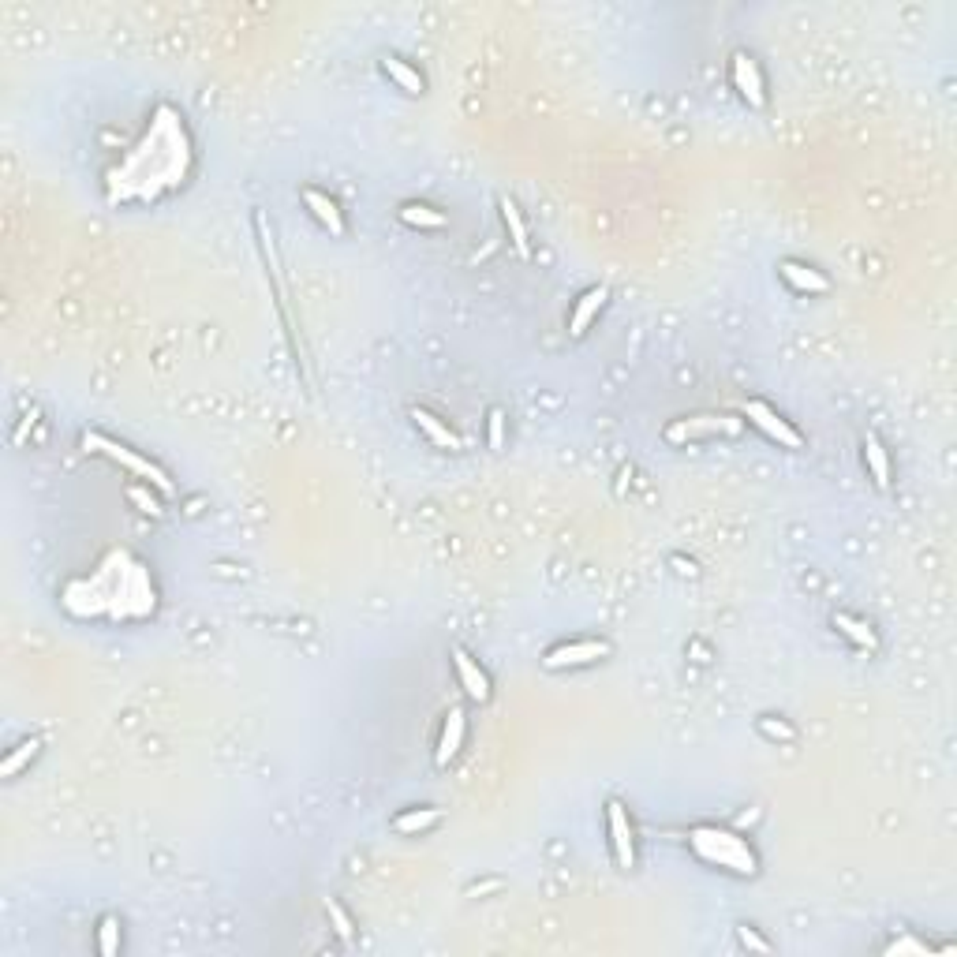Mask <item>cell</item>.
<instances>
[{"label":"cell","instance_id":"obj_1","mask_svg":"<svg viewBox=\"0 0 957 957\" xmlns=\"http://www.w3.org/2000/svg\"><path fill=\"white\" fill-rule=\"evenodd\" d=\"M195 165V146L184 116L172 105H158L150 128L124 158L109 169V202H158L187 184Z\"/></svg>","mask_w":957,"mask_h":957},{"label":"cell","instance_id":"obj_2","mask_svg":"<svg viewBox=\"0 0 957 957\" xmlns=\"http://www.w3.org/2000/svg\"><path fill=\"white\" fill-rule=\"evenodd\" d=\"M60 602L75 617H109V621H143L158 610V587L143 561L128 550H109L98 569L72 580Z\"/></svg>","mask_w":957,"mask_h":957},{"label":"cell","instance_id":"obj_3","mask_svg":"<svg viewBox=\"0 0 957 957\" xmlns=\"http://www.w3.org/2000/svg\"><path fill=\"white\" fill-rule=\"evenodd\" d=\"M688 849H692L703 864L718 868V872L741 875V879L759 875L756 845L729 827H718V823H696V827L688 830Z\"/></svg>","mask_w":957,"mask_h":957},{"label":"cell","instance_id":"obj_4","mask_svg":"<svg viewBox=\"0 0 957 957\" xmlns=\"http://www.w3.org/2000/svg\"><path fill=\"white\" fill-rule=\"evenodd\" d=\"M83 449H86V453H98V457H105V460H113V464H120L124 472H131L135 479H143V483L154 486L161 498H169V494H172L169 472L161 468L158 460L143 457L139 449L116 442V438H109V434H98V430H86V434H83Z\"/></svg>","mask_w":957,"mask_h":957},{"label":"cell","instance_id":"obj_5","mask_svg":"<svg viewBox=\"0 0 957 957\" xmlns=\"http://www.w3.org/2000/svg\"><path fill=\"white\" fill-rule=\"evenodd\" d=\"M741 430H744V419H737V415H681V419H673L670 427H666V442L692 445V442H700V438H718V434L737 438Z\"/></svg>","mask_w":957,"mask_h":957},{"label":"cell","instance_id":"obj_6","mask_svg":"<svg viewBox=\"0 0 957 957\" xmlns=\"http://www.w3.org/2000/svg\"><path fill=\"white\" fill-rule=\"evenodd\" d=\"M741 412H744V419H748L763 438H771L774 445H782V449H804V434H800V430L793 427L778 408H771L767 400H756V397L744 400Z\"/></svg>","mask_w":957,"mask_h":957},{"label":"cell","instance_id":"obj_7","mask_svg":"<svg viewBox=\"0 0 957 957\" xmlns=\"http://www.w3.org/2000/svg\"><path fill=\"white\" fill-rule=\"evenodd\" d=\"M729 83H733V90L741 94L744 105H752V109H767V75H763L759 60L752 57L748 49H737V53L729 57Z\"/></svg>","mask_w":957,"mask_h":957},{"label":"cell","instance_id":"obj_8","mask_svg":"<svg viewBox=\"0 0 957 957\" xmlns=\"http://www.w3.org/2000/svg\"><path fill=\"white\" fill-rule=\"evenodd\" d=\"M610 651H614V647H610V640H602V636L599 640H595V636H587V640H565L546 651L543 666L546 670H580V666L602 662Z\"/></svg>","mask_w":957,"mask_h":957},{"label":"cell","instance_id":"obj_9","mask_svg":"<svg viewBox=\"0 0 957 957\" xmlns=\"http://www.w3.org/2000/svg\"><path fill=\"white\" fill-rule=\"evenodd\" d=\"M606 830H610V849L621 872L636 868V827H632V815L621 800H606Z\"/></svg>","mask_w":957,"mask_h":957},{"label":"cell","instance_id":"obj_10","mask_svg":"<svg viewBox=\"0 0 957 957\" xmlns=\"http://www.w3.org/2000/svg\"><path fill=\"white\" fill-rule=\"evenodd\" d=\"M778 277H782L797 296H823V292H830L827 273L808 266V262H800V258H782V262H778Z\"/></svg>","mask_w":957,"mask_h":957},{"label":"cell","instance_id":"obj_11","mask_svg":"<svg viewBox=\"0 0 957 957\" xmlns=\"http://www.w3.org/2000/svg\"><path fill=\"white\" fill-rule=\"evenodd\" d=\"M453 670H457V681L460 688H464V696L472 703H486L490 696H494V688H490V677H486V670L475 662L464 647H453Z\"/></svg>","mask_w":957,"mask_h":957},{"label":"cell","instance_id":"obj_12","mask_svg":"<svg viewBox=\"0 0 957 957\" xmlns=\"http://www.w3.org/2000/svg\"><path fill=\"white\" fill-rule=\"evenodd\" d=\"M464 733H468L464 707H449V711H445V722H442V733H438V748H434V763H438V767H449V763L460 756V748H464Z\"/></svg>","mask_w":957,"mask_h":957},{"label":"cell","instance_id":"obj_13","mask_svg":"<svg viewBox=\"0 0 957 957\" xmlns=\"http://www.w3.org/2000/svg\"><path fill=\"white\" fill-rule=\"evenodd\" d=\"M303 206H307V210H311V217H315L322 229L333 232V236H344V232H348L344 210L337 206V199H333V195L318 191V187H303Z\"/></svg>","mask_w":957,"mask_h":957},{"label":"cell","instance_id":"obj_14","mask_svg":"<svg viewBox=\"0 0 957 957\" xmlns=\"http://www.w3.org/2000/svg\"><path fill=\"white\" fill-rule=\"evenodd\" d=\"M606 300H610V288H606V285L587 288L584 296L576 300V307H572V315H569V333H572V337H584L587 329H591V322L599 318V311L606 307Z\"/></svg>","mask_w":957,"mask_h":957},{"label":"cell","instance_id":"obj_15","mask_svg":"<svg viewBox=\"0 0 957 957\" xmlns=\"http://www.w3.org/2000/svg\"><path fill=\"white\" fill-rule=\"evenodd\" d=\"M408 415H412L415 427L427 434L430 445H438V449H453V453H457V449H464V438H460L457 430L449 427L445 419H438L434 412H427V408H412Z\"/></svg>","mask_w":957,"mask_h":957},{"label":"cell","instance_id":"obj_16","mask_svg":"<svg viewBox=\"0 0 957 957\" xmlns=\"http://www.w3.org/2000/svg\"><path fill=\"white\" fill-rule=\"evenodd\" d=\"M438 823H442V812H438V808H430V804H419V808H404L400 815H393V823H389V827L397 830L400 838H419V834L434 830Z\"/></svg>","mask_w":957,"mask_h":957},{"label":"cell","instance_id":"obj_17","mask_svg":"<svg viewBox=\"0 0 957 957\" xmlns=\"http://www.w3.org/2000/svg\"><path fill=\"white\" fill-rule=\"evenodd\" d=\"M830 621H834V629L842 632V636L853 643V647H860V651H879V636H875V629L868 625V621H864V617L838 610V614L830 617Z\"/></svg>","mask_w":957,"mask_h":957},{"label":"cell","instance_id":"obj_18","mask_svg":"<svg viewBox=\"0 0 957 957\" xmlns=\"http://www.w3.org/2000/svg\"><path fill=\"white\" fill-rule=\"evenodd\" d=\"M501 210V225H505V232H509V240H513L516 255L520 258H531V236H528V221H524V214H520V206H516L509 195L498 202Z\"/></svg>","mask_w":957,"mask_h":957},{"label":"cell","instance_id":"obj_19","mask_svg":"<svg viewBox=\"0 0 957 957\" xmlns=\"http://www.w3.org/2000/svg\"><path fill=\"white\" fill-rule=\"evenodd\" d=\"M864 468H868V475H872V483L879 486V490L890 486V453H886L883 438H879L875 430L864 434Z\"/></svg>","mask_w":957,"mask_h":957},{"label":"cell","instance_id":"obj_20","mask_svg":"<svg viewBox=\"0 0 957 957\" xmlns=\"http://www.w3.org/2000/svg\"><path fill=\"white\" fill-rule=\"evenodd\" d=\"M883 954L886 957H950V954H957V946L954 943L928 946L924 939H916V935H898L894 943L883 946Z\"/></svg>","mask_w":957,"mask_h":957},{"label":"cell","instance_id":"obj_21","mask_svg":"<svg viewBox=\"0 0 957 957\" xmlns=\"http://www.w3.org/2000/svg\"><path fill=\"white\" fill-rule=\"evenodd\" d=\"M382 72H386L404 94H427V79H423L419 68H412L404 57H386L382 60Z\"/></svg>","mask_w":957,"mask_h":957},{"label":"cell","instance_id":"obj_22","mask_svg":"<svg viewBox=\"0 0 957 957\" xmlns=\"http://www.w3.org/2000/svg\"><path fill=\"white\" fill-rule=\"evenodd\" d=\"M38 752H42V737H27V741H19L12 752L4 756V763H0V774H4V778H15V774L23 771V767H30V763L38 759Z\"/></svg>","mask_w":957,"mask_h":957},{"label":"cell","instance_id":"obj_23","mask_svg":"<svg viewBox=\"0 0 957 957\" xmlns=\"http://www.w3.org/2000/svg\"><path fill=\"white\" fill-rule=\"evenodd\" d=\"M400 221L412 225V229H442L445 214L434 210V206H427V202H404V206H400Z\"/></svg>","mask_w":957,"mask_h":957},{"label":"cell","instance_id":"obj_24","mask_svg":"<svg viewBox=\"0 0 957 957\" xmlns=\"http://www.w3.org/2000/svg\"><path fill=\"white\" fill-rule=\"evenodd\" d=\"M120 943H124V935H120V920H116V916H101L98 920V954L116 957L120 954Z\"/></svg>","mask_w":957,"mask_h":957},{"label":"cell","instance_id":"obj_25","mask_svg":"<svg viewBox=\"0 0 957 957\" xmlns=\"http://www.w3.org/2000/svg\"><path fill=\"white\" fill-rule=\"evenodd\" d=\"M128 498H131V505H139V513L165 516V505H161V498H154V494H150V483H131L128 486Z\"/></svg>","mask_w":957,"mask_h":957},{"label":"cell","instance_id":"obj_26","mask_svg":"<svg viewBox=\"0 0 957 957\" xmlns=\"http://www.w3.org/2000/svg\"><path fill=\"white\" fill-rule=\"evenodd\" d=\"M326 916H329V924H333V931H337L341 943H352V939H356V924H352V916L344 913L337 901H326Z\"/></svg>","mask_w":957,"mask_h":957},{"label":"cell","instance_id":"obj_27","mask_svg":"<svg viewBox=\"0 0 957 957\" xmlns=\"http://www.w3.org/2000/svg\"><path fill=\"white\" fill-rule=\"evenodd\" d=\"M759 733H763L767 741H782V744H789L793 737H797V729L789 726L786 718H774V715L759 718Z\"/></svg>","mask_w":957,"mask_h":957},{"label":"cell","instance_id":"obj_28","mask_svg":"<svg viewBox=\"0 0 957 957\" xmlns=\"http://www.w3.org/2000/svg\"><path fill=\"white\" fill-rule=\"evenodd\" d=\"M486 445H490V449H501V445H505V412H501V408H490V412H486Z\"/></svg>","mask_w":957,"mask_h":957},{"label":"cell","instance_id":"obj_29","mask_svg":"<svg viewBox=\"0 0 957 957\" xmlns=\"http://www.w3.org/2000/svg\"><path fill=\"white\" fill-rule=\"evenodd\" d=\"M737 943H741L744 950H756V954H771V950H774L771 939H763V935H759L752 924H741V928H737Z\"/></svg>","mask_w":957,"mask_h":957}]
</instances>
